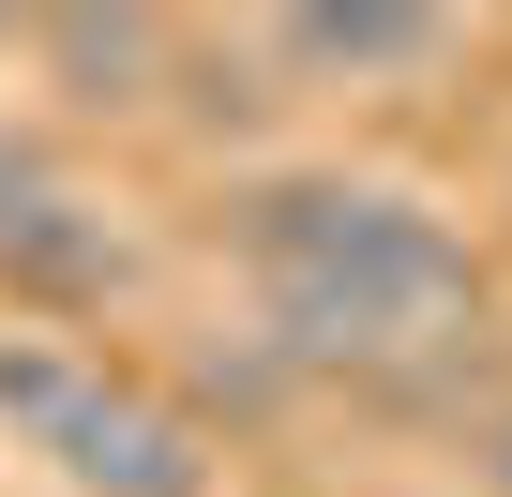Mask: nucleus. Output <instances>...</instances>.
Masks as SVG:
<instances>
[{"instance_id":"obj_1","label":"nucleus","mask_w":512,"mask_h":497,"mask_svg":"<svg viewBox=\"0 0 512 497\" xmlns=\"http://www.w3.org/2000/svg\"><path fill=\"white\" fill-rule=\"evenodd\" d=\"M211 241L241 272V317L317 392H452L497 332V272H482L467 211H437L392 166H332V151L226 166Z\"/></svg>"},{"instance_id":"obj_2","label":"nucleus","mask_w":512,"mask_h":497,"mask_svg":"<svg viewBox=\"0 0 512 497\" xmlns=\"http://www.w3.org/2000/svg\"><path fill=\"white\" fill-rule=\"evenodd\" d=\"M0 452H31L46 497H211L226 437L181 407V377L121 362L106 332H0Z\"/></svg>"},{"instance_id":"obj_3","label":"nucleus","mask_w":512,"mask_h":497,"mask_svg":"<svg viewBox=\"0 0 512 497\" xmlns=\"http://www.w3.org/2000/svg\"><path fill=\"white\" fill-rule=\"evenodd\" d=\"M151 287V226L91 181L61 121H0V302L31 332H91Z\"/></svg>"},{"instance_id":"obj_4","label":"nucleus","mask_w":512,"mask_h":497,"mask_svg":"<svg viewBox=\"0 0 512 497\" xmlns=\"http://www.w3.org/2000/svg\"><path fill=\"white\" fill-rule=\"evenodd\" d=\"M256 61H272L287 106H407L467 61V16H422V0H347V16H256Z\"/></svg>"},{"instance_id":"obj_5","label":"nucleus","mask_w":512,"mask_h":497,"mask_svg":"<svg viewBox=\"0 0 512 497\" xmlns=\"http://www.w3.org/2000/svg\"><path fill=\"white\" fill-rule=\"evenodd\" d=\"M31 76H46V121L76 136V121H166L181 106V76H196V16H16L0 31Z\"/></svg>"},{"instance_id":"obj_6","label":"nucleus","mask_w":512,"mask_h":497,"mask_svg":"<svg viewBox=\"0 0 512 497\" xmlns=\"http://www.w3.org/2000/svg\"><path fill=\"white\" fill-rule=\"evenodd\" d=\"M467 467H482V497H512V392H482V422H467Z\"/></svg>"},{"instance_id":"obj_7","label":"nucleus","mask_w":512,"mask_h":497,"mask_svg":"<svg viewBox=\"0 0 512 497\" xmlns=\"http://www.w3.org/2000/svg\"><path fill=\"white\" fill-rule=\"evenodd\" d=\"M497 211H512V166H497Z\"/></svg>"}]
</instances>
